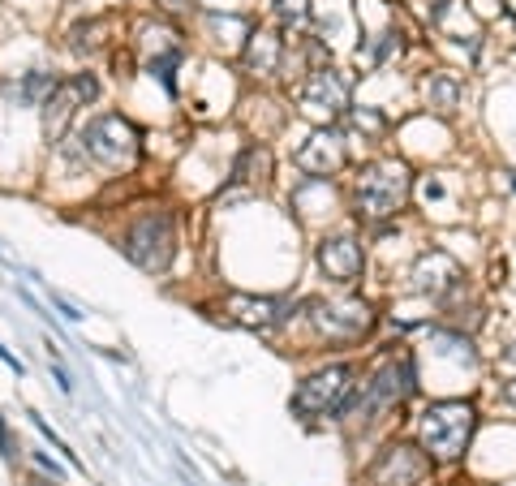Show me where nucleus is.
<instances>
[{
	"label": "nucleus",
	"instance_id": "nucleus-1",
	"mask_svg": "<svg viewBox=\"0 0 516 486\" xmlns=\"http://www.w3.org/2000/svg\"><path fill=\"white\" fill-rule=\"evenodd\" d=\"M473 426H478V413H473L469 400H435L418 422L426 456H435V461H456V456L469 448Z\"/></svg>",
	"mask_w": 516,
	"mask_h": 486
},
{
	"label": "nucleus",
	"instance_id": "nucleus-2",
	"mask_svg": "<svg viewBox=\"0 0 516 486\" xmlns=\"http://www.w3.org/2000/svg\"><path fill=\"white\" fill-rule=\"evenodd\" d=\"M121 250H125L129 263L151 271V276L168 271L172 254H177V220H172V211L155 207V211H147V216H138L134 224L125 228Z\"/></svg>",
	"mask_w": 516,
	"mask_h": 486
},
{
	"label": "nucleus",
	"instance_id": "nucleus-3",
	"mask_svg": "<svg viewBox=\"0 0 516 486\" xmlns=\"http://www.w3.org/2000/svg\"><path fill=\"white\" fill-rule=\"evenodd\" d=\"M138 142H142V134L121 117V112H104V117L86 121V130L78 134L74 155L95 160L104 168H129L138 160Z\"/></svg>",
	"mask_w": 516,
	"mask_h": 486
},
{
	"label": "nucleus",
	"instance_id": "nucleus-4",
	"mask_svg": "<svg viewBox=\"0 0 516 486\" xmlns=\"http://www.w3.org/2000/svg\"><path fill=\"white\" fill-rule=\"evenodd\" d=\"M409 198V168L396 160H379L357 173V216L387 220L405 207Z\"/></svg>",
	"mask_w": 516,
	"mask_h": 486
},
{
	"label": "nucleus",
	"instance_id": "nucleus-5",
	"mask_svg": "<svg viewBox=\"0 0 516 486\" xmlns=\"http://www.w3.org/2000/svg\"><path fill=\"white\" fill-rule=\"evenodd\" d=\"M349 392H353V366H323L297 383L293 413L297 418H336V413L349 409Z\"/></svg>",
	"mask_w": 516,
	"mask_h": 486
},
{
	"label": "nucleus",
	"instance_id": "nucleus-6",
	"mask_svg": "<svg viewBox=\"0 0 516 486\" xmlns=\"http://www.w3.org/2000/svg\"><path fill=\"white\" fill-rule=\"evenodd\" d=\"M99 99V78L95 74H69V78H56V91L48 95V104H43V134H48V142H56L69 121H74V112L95 104Z\"/></svg>",
	"mask_w": 516,
	"mask_h": 486
},
{
	"label": "nucleus",
	"instance_id": "nucleus-7",
	"mask_svg": "<svg viewBox=\"0 0 516 486\" xmlns=\"http://www.w3.org/2000/svg\"><path fill=\"white\" fill-rule=\"evenodd\" d=\"M306 314L327 340H357L375 323L366 302H306Z\"/></svg>",
	"mask_w": 516,
	"mask_h": 486
},
{
	"label": "nucleus",
	"instance_id": "nucleus-8",
	"mask_svg": "<svg viewBox=\"0 0 516 486\" xmlns=\"http://www.w3.org/2000/svg\"><path fill=\"white\" fill-rule=\"evenodd\" d=\"M418 388V375H413V362L409 357H400V362H387L375 379H370L366 396L357 400V413H375V409H387V405H405V396H413Z\"/></svg>",
	"mask_w": 516,
	"mask_h": 486
},
{
	"label": "nucleus",
	"instance_id": "nucleus-9",
	"mask_svg": "<svg viewBox=\"0 0 516 486\" xmlns=\"http://www.w3.org/2000/svg\"><path fill=\"white\" fill-rule=\"evenodd\" d=\"M426 474H430V456H422L418 448H405V443L387 448L375 461V469H370L375 486H418Z\"/></svg>",
	"mask_w": 516,
	"mask_h": 486
},
{
	"label": "nucleus",
	"instance_id": "nucleus-10",
	"mask_svg": "<svg viewBox=\"0 0 516 486\" xmlns=\"http://www.w3.org/2000/svg\"><path fill=\"white\" fill-rule=\"evenodd\" d=\"M362 263H366V254H362V241H357L353 233H336V237L319 241V267H323L327 280L353 284L357 276H362Z\"/></svg>",
	"mask_w": 516,
	"mask_h": 486
},
{
	"label": "nucleus",
	"instance_id": "nucleus-11",
	"mask_svg": "<svg viewBox=\"0 0 516 486\" xmlns=\"http://www.w3.org/2000/svg\"><path fill=\"white\" fill-rule=\"evenodd\" d=\"M293 314V302L284 297H228V319L241 327H254V332H267V327H280Z\"/></svg>",
	"mask_w": 516,
	"mask_h": 486
},
{
	"label": "nucleus",
	"instance_id": "nucleus-12",
	"mask_svg": "<svg viewBox=\"0 0 516 486\" xmlns=\"http://www.w3.org/2000/svg\"><path fill=\"white\" fill-rule=\"evenodd\" d=\"M301 104H306L314 117H340L344 104H349V82H344L336 69H314V78L301 91Z\"/></svg>",
	"mask_w": 516,
	"mask_h": 486
},
{
	"label": "nucleus",
	"instance_id": "nucleus-13",
	"mask_svg": "<svg viewBox=\"0 0 516 486\" xmlns=\"http://www.w3.org/2000/svg\"><path fill=\"white\" fill-rule=\"evenodd\" d=\"M271 177V151L267 147H246L237 155V164H233V177H228V190L220 194V203H228V198H237V194H254V190H263Z\"/></svg>",
	"mask_w": 516,
	"mask_h": 486
},
{
	"label": "nucleus",
	"instance_id": "nucleus-14",
	"mask_svg": "<svg viewBox=\"0 0 516 486\" xmlns=\"http://www.w3.org/2000/svg\"><path fill=\"white\" fill-rule=\"evenodd\" d=\"M413 280H418V293H430V297H443L452 289H461V263L452 259V254L443 250H430L418 259V271H413Z\"/></svg>",
	"mask_w": 516,
	"mask_h": 486
},
{
	"label": "nucleus",
	"instance_id": "nucleus-15",
	"mask_svg": "<svg viewBox=\"0 0 516 486\" xmlns=\"http://www.w3.org/2000/svg\"><path fill=\"white\" fill-rule=\"evenodd\" d=\"M52 91H56V74H48V69H35L22 82H9V99L22 108H43Z\"/></svg>",
	"mask_w": 516,
	"mask_h": 486
},
{
	"label": "nucleus",
	"instance_id": "nucleus-16",
	"mask_svg": "<svg viewBox=\"0 0 516 486\" xmlns=\"http://www.w3.org/2000/svg\"><path fill=\"white\" fill-rule=\"evenodd\" d=\"M246 65L254 69V74H276V65H280V39H271L267 31H250Z\"/></svg>",
	"mask_w": 516,
	"mask_h": 486
},
{
	"label": "nucleus",
	"instance_id": "nucleus-17",
	"mask_svg": "<svg viewBox=\"0 0 516 486\" xmlns=\"http://www.w3.org/2000/svg\"><path fill=\"white\" fill-rule=\"evenodd\" d=\"M456 91H461V82H456V78H448V74H435V78H430V99H435L443 112L456 108Z\"/></svg>",
	"mask_w": 516,
	"mask_h": 486
},
{
	"label": "nucleus",
	"instance_id": "nucleus-18",
	"mask_svg": "<svg viewBox=\"0 0 516 486\" xmlns=\"http://www.w3.org/2000/svg\"><path fill=\"white\" fill-rule=\"evenodd\" d=\"M99 35H104V22L74 26V35H69V48H74V52H91V48H99Z\"/></svg>",
	"mask_w": 516,
	"mask_h": 486
},
{
	"label": "nucleus",
	"instance_id": "nucleus-19",
	"mask_svg": "<svg viewBox=\"0 0 516 486\" xmlns=\"http://www.w3.org/2000/svg\"><path fill=\"white\" fill-rule=\"evenodd\" d=\"M276 18H280L284 26L310 22V0H276Z\"/></svg>",
	"mask_w": 516,
	"mask_h": 486
},
{
	"label": "nucleus",
	"instance_id": "nucleus-20",
	"mask_svg": "<svg viewBox=\"0 0 516 486\" xmlns=\"http://www.w3.org/2000/svg\"><path fill=\"white\" fill-rule=\"evenodd\" d=\"M400 48V35L396 31H387V35H379V48L370 52V61H383V56H392Z\"/></svg>",
	"mask_w": 516,
	"mask_h": 486
},
{
	"label": "nucleus",
	"instance_id": "nucleus-21",
	"mask_svg": "<svg viewBox=\"0 0 516 486\" xmlns=\"http://www.w3.org/2000/svg\"><path fill=\"white\" fill-rule=\"evenodd\" d=\"M0 456H5V461H13V456H18V443H13L5 418H0Z\"/></svg>",
	"mask_w": 516,
	"mask_h": 486
},
{
	"label": "nucleus",
	"instance_id": "nucleus-22",
	"mask_svg": "<svg viewBox=\"0 0 516 486\" xmlns=\"http://www.w3.org/2000/svg\"><path fill=\"white\" fill-rule=\"evenodd\" d=\"M35 461H39L43 469H48V474H52L56 482H61V478H65V469H61V465H56V461H52V456H35Z\"/></svg>",
	"mask_w": 516,
	"mask_h": 486
},
{
	"label": "nucleus",
	"instance_id": "nucleus-23",
	"mask_svg": "<svg viewBox=\"0 0 516 486\" xmlns=\"http://www.w3.org/2000/svg\"><path fill=\"white\" fill-rule=\"evenodd\" d=\"M499 366H504V370H508V375H516V345H512V349H508L504 357H499Z\"/></svg>",
	"mask_w": 516,
	"mask_h": 486
},
{
	"label": "nucleus",
	"instance_id": "nucleus-24",
	"mask_svg": "<svg viewBox=\"0 0 516 486\" xmlns=\"http://www.w3.org/2000/svg\"><path fill=\"white\" fill-rule=\"evenodd\" d=\"M426 198H443V185L439 181H426Z\"/></svg>",
	"mask_w": 516,
	"mask_h": 486
},
{
	"label": "nucleus",
	"instance_id": "nucleus-25",
	"mask_svg": "<svg viewBox=\"0 0 516 486\" xmlns=\"http://www.w3.org/2000/svg\"><path fill=\"white\" fill-rule=\"evenodd\" d=\"M508 400H512V405H516V379L508 383Z\"/></svg>",
	"mask_w": 516,
	"mask_h": 486
},
{
	"label": "nucleus",
	"instance_id": "nucleus-26",
	"mask_svg": "<svg viewBox=\"0 0 516 486\" xmlns=\"http://www.w3.org/2000/svg\"><path fill=\"white\" fill-rule=\"evenodd\" d=\"M512 185H516V181H512Z\"/></svg>",
	"mask_w": 516,
	"mask_h": 486
}]
</instances>
